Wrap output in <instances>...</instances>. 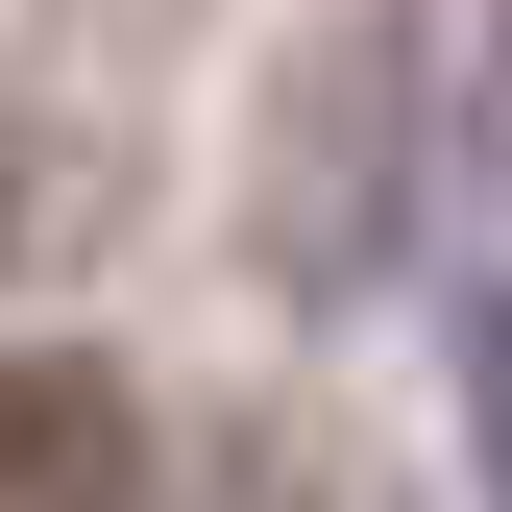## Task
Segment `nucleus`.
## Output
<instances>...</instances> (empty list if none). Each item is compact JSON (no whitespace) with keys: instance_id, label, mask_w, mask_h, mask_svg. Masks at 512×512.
<instances>
[{"instance_id":"obj_1","label":"nucleus","mask_w":512,"mask_h":512,"mask_svg":"<svg viewBox=\"0 0 512 512\" xmlns=\"http://www.w3.org/2000/svg\"><path fill=\"white\" fill-rule=\"evenodd\" d=\"M0 512H147V415L74 342H0Z\"/></svg>"},{"instance_id":"obj_2","label":"nucleus","mask_w":512,"mask_h":512,"mask_svg":"<svg viewBox=\"0 0 512 512\" xmlns=\"http://www.w3.org/2000/svg\"><path fill=\"white\" fill-rule=\"evenodd\" d=\"M464 391H488V512H512V317L464 342Z\"/></svg>"}]
</instances>
